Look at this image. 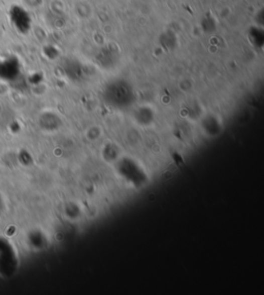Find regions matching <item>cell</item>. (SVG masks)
<instances>
[{
	"mask_svg": "<svg viewBox=\"0 0 264 295\" xmlns=\"http://www.w3.org/2000/svg\"><path fill=\"white\" fill-rule=\"evenodd\" d=\"M118 172L121 176L134 185L141 186L146 183L147 174L143 168L135 160L130 158H123L118 162Z\"/></svg>",
	"mask_w": 264,
	"mask_h": 295,
	"instance_id": "1",
	"label": "cell"
},
{
	"mask_svg": "<svg viewBox=\"0 0 264 295\" xmlns=\"http://www.w3.org/2000/svg\"><path fill=\"white\" fill-rule=\"evenodd\" d=\"M19 73V62L15 58H7L0 60V78L5 81H12Z\"/></svg>",
	"mask_w": 264,
	"mask_h": 295,
	"instance_id": "2",
	"label": "cell"
},
{
	"mask_svg": "<svg viewBox=\"0 0 264 295\" xmlns=\"http://www.w3.org/2000/svg\"><path fill=\"white\" fill-rule=\"evenodd\" d=\"M11 21L14 26L19 30V32H25L28 28V18L25 11L18 6H14L11 9Z\"/></svg>",
	"mask_w": 264,
	"mask_h": 295,
	"instance_id": "3",
	"label": "cell"
}]
</instances>
